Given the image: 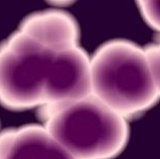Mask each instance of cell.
Returning a JSON list of instances; mask_svg holds the SVG:
<instances>
[{"mask_svg":"<svg viewBox=\"0 0 160 159\" xmlns=\"http://www.w3.org/2000/svg\"><path fill=\"white\" fill-rule=\"evenodd\" d=\"M87 81V58L78 45L56 49L19 28L0 44V103L9 110L69 102Z\"/></svg>","mask_w":160,"mask_h":159,"instance_id":"cell-1","label":"cell"},{"mask_svg":"<svg viewBox=\"0 0 160 159\" xmlns=\"http://www.w3.org/2000/svg\"><path fill=\"white\" fill-rule=\"evenodd\" d=\"M42 125L76 159H112L129 139L128 120L90 94L40 107Z\"/></svg>","mask_w":160,"mask_h":159,"instance_id":"cell-2","label":"cell"},{"mask_svg":"<svg viewBox=\"0 0 160 159\" xmlns=\"http://www.w3.org/2000/svg\"><path fill=\"white\" fill-rule=\"evenodd\" d=\"M91 94L130 119L159 99L145 50L127 40L104 43L90 57Z\"/></svg>","mask_w":160,"mask_h":159,"instance_id":"cell-3","label":"cell"},{"mask_svg":"<svg viewBox=\"0 0 160 159\" xmlns=\"http://www.w3.org/2000/svg\"><path fill=\"white\" fill-rule=\"evenodd\" d=\"M0 159H76L43 125H26L0 132Z\"/></svg>","mask_w":160,"mask_h":159,"instance_id":"cell-4","label":"cell"},{"mask_svg":"<svg viewBox=\"0 0 160 159\" xmlns=\"http://www.w3.org/2000/svg\"><path fill=\"white\" fill-rule=\"evenodd\" d=\"M18 28L56 49L79 45V27L75 18L66 11L50 9L35 12L27 16Z\"/></svg>","mask_w":160,"mask_h":159,"instance_id":"cell-5","label":"cell"},{"mask_svg":"<svg viewBox=\"0 0 160 159\" xmlns=\"http://www.w3.org/2000/svg\"><path fill=\"white\" fill-rule=\"evenodd\" d=\"M145 22L160 32V0H136Z\"/></svg>","mask_w":160,"mask_h":159,"instance_id":"cell-6","label":"cell"},{"mask_svg":"<svg viewBox=\"0 0 160 159\" xmlns=\"http://www.w3.org/2000/svg\"><path fill=\"white\" fill-rule=\"evenodd\" d=\"M148 60L150 72L160 98V42L144 48Z\"/></svg>","mask_w":160,"mask_h":159,"instance_id":"cell-7","label":"cell"},{"mask_svg":"<svg viewBox=\"0 0 160 159\" xmlns=\"http://www.w3.org/2000/svg\"><path fill=\"white\" fill-rule=\"evenodd\" d=\"M47 1L53 4H57V5H66V4H69L74 0H47Z\"/></svg>","mask_w":160,"mask_h":159,"instance_id":"cell-8","label":"cell"}]
</instances>
